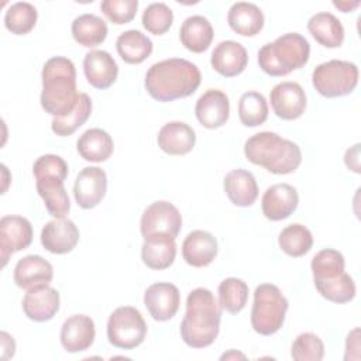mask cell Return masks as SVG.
Wrapping results in <instances>:
<instances>
[{"label": "cell", "mask_w": 361, "mask_h": 361, "mask_svg": "<svg viewBox=\"0 0 361 361\" xmlns=\"http://www.w3.org/2000/svg\"><path fill=\"white\" fill-rule=\"evenodd\" d=\"M202 82L199 68L183 58H169L149 66L144 86L158 102H172L193 94Z\"/></svg>", "instance_id": "6da1fadb"}, {"label": "cell", "mask_w": 361, "mask_h": 361, "mask_svg": "<svg viewBox=\"0 0 361 361\" xmlns=\"http://www.w3.org/2000/svg\"><path fill=\"white\" fill-rule=\"evenodd\" d=\"M221 307L206 288L193 289L186 298V313L180 323V337L192 348L214 343L220 331Z\"/></svg>", "instance_id": "7a4b0ae2"}, {"label": "cell", "mask_w": 361, "mask_h": 361, "mask_svg": "<svg viewBox=\"0 0 361 361\" xmlns=\"http://www.w3.org/2000/svg\"><path fill=\"white\" fill-rule=\"evenodd\" d=\"M42 92L41 106L52 117L69 113L79 97L76 90V69L73 62L65 56L49 58L41 72Z\"/></svg>", "instance_id": "3957f363"}, {"label": "cell", "mask_w": 361, "mask_h": 361, "mask_svg": "<svg viewBox=\"0 0 361 361\" xmlns=\"http://www.w3.org/2000/svg\"><path fill=\"white\" fill-rule=\"evenodd\" d=\"M244 154L251 164L264 166L275 175L292 173L302 162L300 147L272 131L251 135L244 144Z\"/></svg>", "instance_id": "277c9868"}, {"label": "cell", "mask_w": 361, "mask_h": 361, "mask_svg": "<svg viewBox=\"0 0 361 361\" xmlns=\"http://www.w3.org/2000/svg\"><path fill=\"white\" fill-rule=\"evenodd\" d=\"M310 56V45L299 32H286L258 51V65L269 76H286L303 68Z\"/></svg>", "instance_id": "5b68a950"}, {"label": "cell", "mask_w": 361, "mask_h": 361, "mask_svg": "<svg viewBox=\"0 0 361 361\" xmlns=\"http://www.w3.org/2000/svg\"><path fill=\"white\" fill-rule=\"evenodd\" d=\"M288 299L272 283H261L254 290L251 326L261 336L275 334L285 323Z\"/></svg>", "instance_id": "8992f818"}, {"label": "cell", "mask_w": 361, "mask_h": 361, "mask_svg": "<svg viewBox=\"0 0 361 361\" xmlns=\"http://www.w3.org/2000/svg\"><path fill=\"white\" fill-rule=\"evenodd\" d=\"M312 83L317 93L324 97L347 96L358 85V68L350 61L331 59L314 68Z\"/></svg>", "instance_id": "52a82bcc"}, {"label": "cell", "mask_w": 361, "mask_h": 361, "mask_svg": "<svg viewBox=\"0 0 361 361\" xmlns=\"http://www.w3.org/2000/svg\"><path fill=\"white\" fill-rule=\"evenodd\" d=\"M147 336V323L138 309L133 306L117 307L107 320L109 343L117 348L133 350Z\"/></svg>", "instance_id": "ba28073f"}, {"label": "cell", "mask_w": 361, "mask_h": 361, "mask_svg": "<svg viewBox=\"0 0 361 361\" xmlns=\"http://www.w3.org/2000/svg\"><path fill=\"white\" fill-rule=\"evenodd\" d=\"M182 227V216L179 210L166 200H157L151 203L142 213L140 221L141 235H171L178 237Z\"/></svg>", "instance_id": "9c48e42d"}, {"label": "cell", "mask_w": 361, "mask_h": 361, "mask_svg": "<svg viewBox=\"0 0 361 361\" xmlns=\"http://www.w3.org/2000/svg\"><path fill=\"white\" fill-rule=\"evenodd\" d=\"M32 241V226L23 216H3L0 220V255L1 267H6L8 258L21 250H25Z\"/></svg>", "instance_id": "30bf717a"}, {"label": "cell", "mask_w": 361, "mask_h": 361, "mask_svg": "<svg viewBox=\"0 0 361 361\" xmlns=\"http://www.w3.org/2000/svg\"><path fill=\"white\" fill-rule=\"evenodd\" d=\"M274 113L282 120L299 118L307 104L303 87L296 82H281L275 85L269 94Z\"/></svg>", "instance_id": "8fae6325"}, {"label": "cell", "mask_w": 361, "mask_h": 361, "mask_svg": "<svg viewBox=\"0 0 361 361\" xmlns=\"http://www.w3.org/2000/svg\"><path fill=\"white\" fill-rule=\"evenodd\" d=\"M107 190V175L99 166L83 168L73 183V196L82 209L96 207Z\"/></svg>", "instance_id": "7c38bea8"}, {"label": "cell", "mask_w": 361, "mask_h": 361, "mask_svg": "<svg viewBox=\"0 0 361 361\" xmlns=\"http://www.w3.org/2000/svg\"><path fill=\"white\" fill-rule=\"evenodd\" d=\"M144 305L154 320L166 322L172 319L179 309V289L169 282L152 283L144 293Z\"/></svg>", "instance_id": "4fadbf2b"}, {"label": "cell", "mask_w": 361, "mask_h": 361, "mask_svg": "<svg viewBox=\"0 0 361 361\" xmlns=\"http://www.w3.org/2000/svg\"><path fill=\"white\" fill-rule=\"evenodd\" d=\"M298 190L289 183H275L269 186L261 199L262 214L271 221L288 219L298 207Z\"/></svg>", "instance_id": "5bb4252c"}, {"label": "cell", "mask_w": 361, "mask_h": 361, "mask_svg": "<svg viewBox=\"0 0 361 361\" xmlns=\"http://www.w3.org/2000/svg\"><path fill=\"white\" fill-rule=\"evenodd\" d=\"M195 114L197 121L209 130L223 127L230 117L228 96L219 89L206 90L196 102Z\"/></svg>", "instance_id": "9a60e30c"}, {"label": "cell", "mask_w": 361, "mask_h": 361, "mask_svg": "<svg viewBox=\"0 0 361 361\" xmlns=\"http://www.w3.org/2000/svg\"><path fill=\"white\" fill-rule=\"evenodd\" d=\"M79 228L69 219H54L41 231V244L51 254H68L79 241Z\"/></svg>", "instance_id": "2e32d148"}, {"label": "cell", "mask_w": 361, "mask_h": 361, "mask_svg": "<svg viewBox=\"0 0 361 361\" xmlns=\"http://www.w3.org/2000/svg\"><path fill=\"white\" fill-rule=\"evenodd\" d=\"M59 303V292L49 285H41L27 290L23 299V312L30 320L48 322L58 313Z\"/></svg>", "instance_id": "e0dca14e"}, {"label": "cell", "mask_w": 361, "mask_h": 361, "mask_svg": "<svg viewBox=\"0 0 361 361\" xmlns=\"http://www.w3.org/2000/svg\"><path fill=\"white\" fill-rule=\"evenodd\" d=\"M96 337L94 322L86 314H73L68 317L61 327V344L68 353H80L87 350Z\"/></svg>", "instance_id": "ac0fdd59"}, {"label": "cell", "mask_w": 361, "mask_h": 361, "mask_svg": "<svg viewBox=\"0 0 361 361\" xmlns=\"http://www.w3.org/2000/svg\"><path fill=\"white\" fill-rule=\"evenodd\" d=\"M212 68L224 78H234L244 72L248 63L247 49L237 41L226 39L219 42L210 58Z\"/></svg>", "instance_id": "d6986e66"}, {"label": "cell", "mask_w": 361, "mask_h": 361, "mask_svg": "<svg viewBox=\"0 0 361 361\" xmlns=\"http://www.w3.org/2000/svg\"><path fill=\"white\" fill-rule=\"evenodd\" d=\"M65 178L59 175H37L35 188L48 213L55 219H63L71 210L69 196L63 186Z\"/></svg>", "instance_id": "ffe728a7"}, {"label": "cell", "mask_w": 361, "mask_h": 361, "mask_svg": "<svg viewBox=\"0 0 361 361\" xmlns=\"http://www.w3.org/2000/svg\"><path fill=\"white\" fill-rule=\"evenodd\" d=\"M219 245L216 237L204 230L190 231L182 243V257L190 267L203 268L217 257Z\"/></svg>", "instance_id": "44dd1931"}, {"label": "cell", "mask_w": 361, "mask_h": 361, "mask_svg": "<svg viewBox=\"0 0 361 361\" xmlns=\"http://www.w3.org/2000/svg\"><path fill=\"white\" fill-rule=\"evenodd\" d=\"M83 72L90 86L103 90L116 82L118 66L107 51L93 49L83 58Z\"/></svg>", "instance_id": "7402d4cb"}, {"label": "cell", "mask_w": 361, "mask_h": 361, "mask_svg": "<svg viewBox=\"0 0 361 361\" xmlns=\"http://www.w3.org/2000/svg\"><path fill=\"white\" fill-rule=\"evenodd\" d=\"M54 278V268L41 255H27L17 261L13 272L16 285L21 289H31L41 285H49Z\"/></svg>", "instance_id": "603a6c76"}, {"label": "cell", "mask_w": 361, "mask_h": 361, "mask_svg": "<svg viewBox=\"0 0 361 361\" xmlns=\"http://www.w3.org/2000/svg\"><path fill=\"white\" fill-rule=\"evenodd\" d=\"M158 145L168 155H185L196 142L195 130L183 121H169L158 133Z\"/></svg>", "instance_id": "cb8c5ba5"}, {"label": "cell", "mask_w": 361, "mask_h": 361, "mask_svg": "<svg viewBox=\"0 0 361 361\" xmlns=\"http://www.w3.org/2000/svg\"><path fill=\"white\" fill-rule=\"evenodd\" d=\"M223 188L228 200L240 207L254 204L258 197V185L254 175L241 168L233 169L224 176Z\"/></svg>", "instance_id": "d4e9b609"}, {"label": "cell", "mask_w": 361, "mask_h": 361, "mask_svg": "<svg viewBox=\"0 0 361 361\" xmlns=\"http://www.w3.org/2000/svg\"><path fill=\"white\" fill-rule=\"evenodd\" d=\"M176 257L175 238L171 235H149L144 238L141 247V259L151 269L169 268Z\"/></svg>", "instance_id": "484cf974"}, {"label": "cell", "mask_w": 361, "mask_h": 361, "mask_svg": "<svg viewBox=\"0 0 361 361\" xmlns=\"http://www.w3.org/2000/svg\"><path fill=\"white\" fill-rule=\"evenodd\" d=\"M264 13L262 10L248 1L234 3L227 13V23L230 28L243 37H254L264 27Z\"/></svg>", "instance_id": "4316f807"}, {"label": "cell", "mask_w": 361, "mask_h": 361, "mask_svg": "<svg viewBox=\"0 0 361 361\" xmlns=\"http://www.w3.org/2000/svg\"><path fill=\"white\" fill-rule=\"evenodd\" d=\"M213 37L214 31L212 23L203 16H190L185 18L179 30L182 45L195 54L204 52L210 47Z\"/></svg>", "instance_id": "83f0119b"}, {"label": "cell", "mask_w": 361, "mask_h": 361, "mask_svg": "<svg viewBox=\"0 0 361 361\" xmlns=\"http://www.w3.org/2000/svg\"><path fill=\"white\" fill-rule=\"evenodd\" d=\"M76 148L85 161L104 162L111 157L114 142L107 131L102 128H89L79 137Z\"/></svg>", "instance_id": "f1b7e54d"}, {"label": "cell", "mask_w": 361, "mask_h": 361, "mask_svg": "<svg viewBox=\"0 0 361 361\" xmlns=\"http://www.w3.org/2000/svg\"><path fill=\"white\" fill-rule=\"evenodd\" d=\"M312 37L326 48H338L344 41V27L331 13L322 11L312 16L307 21Z\"/></svg>", "instance_id": "f546056e"}, {"label": "cell", "mask_w": 361, "mask_h": 361, "mask_svg": "<svg viewBox=\"0 0 361 361\" xmlns=\"http://www.w3.org/2000/svg\"><path fill=\"white\" fill-rule=\"evenodd\" d=\"M152 48V41L138 30H127L116 41V49L120 58L130 65L144 62L151 55Z\"/></svg>", "instance_id": "4dcf8cb0"}, {"label": "cell", "mask_w": 361, "mask_h": 361, "mask_svg": "<svg viewBox=\"0 0 361 361\" xmlns=\"http://www.w3.org/2000/svg\"><path fill=\"white\" fill-rule=\"evenodd\" d=\"M72 37L73 39L86 48H94L104 42L107 37V24L96 14L85 13L78 16L72 21Z\"/></svg>", "instance_id": "1f68e13d"}, {"label": "cell", "mask_w": 361, "mask_h": 361, "mask_svg": "<svg viewBox=\"0 0 361 361\" xmlns=\"http://www.w3.org/2000/svg\"><path fill=\"white\" fill-rule=\"evenodd\" d=\"M90 113H92V99L86 93H79L75 107L69 113L61 117H54L51 123V128L56 135L68 137L87 121V118L90 117Z\"/></svg>", "instance_id": "d6a6232c"}, {"label": "cell", "mask_w": 361, "mask_h": 361, "mask_svg": "<svg viewBox=\"0 0 361 361\" xmlns=\"http://www.w3.org/2000/svg\"><path fill=\"white\" fill-rule=\"evenodd\" d=\"M317 292L333 303H347L355 298L357 288L354 279L344 271L338 276L313 279Z\"/></svg>", "instance_id": "836d02e7"}, {"label": "cell", "mask_w": 361, "mask_h": 361, "mask_svg": "<svg viewBox=\"0 0 361 361\" xmlns=\"http://www.w3.org/2000/svg\"><path fill=\"white\" fill-rule=\"evenodd\" d=\"M278 244L286 255L298 258L310 251L313 245V235L306 226L293 223L282 228L278 237Z\"/></svg>", "instance_id": "e575fe53"}, {"label": "cell", "mask_w": 361, "mask_h": 361, "mask_svg": "<svg viewBox=\"0 0 361 361\" xmlns=\"http://www.w3.org/2000/svg\"><path fill=\"white\" fill-rule=\"evenodd\" d=\"M217 293L220 307L231 314H235L240 313L247 305L248 285L240 278H226L220 282Z\"/></svg>", "instance_id": "d590c367"}, {"label": "cell", "mask_w": 361, "mask_h": 361, "mask_svg": "<svg viewBox=\"0 0 361 361\" xmlns=\"http://www.w3.org/2000/svg\"><path fill=\"white\" fill-rule=\"evenodd\" d=\"M238 118L245 127H257L268 118V102L259 92H245L238 100Z\"/></svg>", "instance_id": "8d00e7d4"}, {"label": "cell", "mask_w": 361, "mask_h": 361, "mask_svg": "<svg viewBox=\"0 0 361 361\" xmlns=\"http://www.w3.org/2000/svg\"><path fill=\"white\" fill-rule=\"evenodd\" d=\"M38 11L28 1H17L11 4L4 14L6 28L16 35L28 34L37 24Z\"/></svg>", "instance_id": "74e56055"}, {"label": "cell", "mask_w": 361, "mask_h": 361, "mask_svg": "<svg viewBox=\"0 0 361 361\" xmlns=\"http://www.w3.org/2000/svg\"><path fill=\"white\" fill-rule=\"evenodd\" d=\"M310 268L313 272V279L334 278L344 272L345 261L340 251L324 248L312 258Z\"/></svg>", "instance_id": "f35d334b"}, {"label": "cell", "mask_w": 361, "mask_h": 361, "mask_svg": "<svg viewBox=\"0 0 361 361\" xmlns=\"http://www.w3.org/2000/svg\"><path fill=\"white\" fill-rule=\"evenodd\" d=\"M141 21L148 32L154 35H162L172 27L173 13L165 3H151L144 10Z\"/></svg>", "instance_id": "ab89813d"}, {"label": "cell", "mask_w": 361, "mask_h": 361, "mask_svg": "<svg viewBox=\"0 0 361 361\" xmlns=\"http://www.w3.org/2000/svg\"><path fill=\"white\" fill-rule=\"evenodd\" d=\"M290 357L295 361H320L324 357V344L314 333H300L292 343Z\"/></svg>", "instance_id": "60d3db41"}, {"label": "cell", "mask_w": 361, "mask_h": 361, "mask_svg": "<svg viewBox=\"0 0 361 361\" xmlns=\"http://www.w3.org/2000/svg\"><path fill=\"white\" fill-rule=\"evenodd\" d=\"M138 8L137 0H103L100 10L103 14L117 25L127 24L134 20Z\"/></svg>", "instance_id": "b9f144b4"}, {"label": "cell", "mask_w": 361, "mask_h": 361, "mask_svg": "<svg viewBox=\"0 0 361 361\" xmlns=\"http://www.w3.org/2000/svg\"><path fill=\"white\" fill-rule=\"evenodd\" d=\"M32 173L34 176L37 175H59L66 179L68 176V164L65 162L63 158L55 154H45L41 155L35 159L32 165Z\"/></svg>", "instance_id": "7bdbcfd3"}, {"label": "cell", "mask_w": 361, "mask_h": 361, "mask_svg": "<svg viewBox=\"0 0 361 361\" xmlns=\"http://www.w3.org/2000/svg\"><path fill=\"white\" fill-rule=\"evenodd\" d=\"M360 144L353 145V148H348L344 155V162L348 169H351L355 173H360Z\"/></svg>", "instance_id": "ee69618b"}, {"label": "cell", "mask_w": 361, "mask_h": 361, "mask_svg": "<svg viewBox=\"0 0 361 361\" xmlns=\"http://www.w3.org/2000/svg\"><path fill=\"white\" fill-rule=\"evenodd\" d=\"M0 340H1V360L11 358L16 353V343H14L13 337L8 333L1 331Z\"/></svg>", "instance_id": "f6af8a7d"}, {"label": "cell", "mask_w": 361, "mask_h": 361, "mask_svg": "<svg viewBox=\"0 0 361 361\" xmlns=\"http://www.w3.org/2000/svg\"><path fill=\"white\" fill-rule=\"evenodd\" d=\"M333 6L338 10H341L343 13H348L353 11L354 8H357L360 6V1H333Z\"/></svg>", "instance_id": "bcb514c9"}, {"label": "cell", "mask_w": 361, "mask_h": 361, "mask_svg": "<svg viewBox=\"0 0 361 361\" xmlns=\"http://www.w3.org/2000/svg\"><path fill=\"white\" fill-rule=\"evenodd\" d=\"M230 358H245V355L241 353H235L234 350H230L228 353H226L220 357V360H230Z\"/></svg>", "instance_id": "7dc6e473"}]
</instances>
